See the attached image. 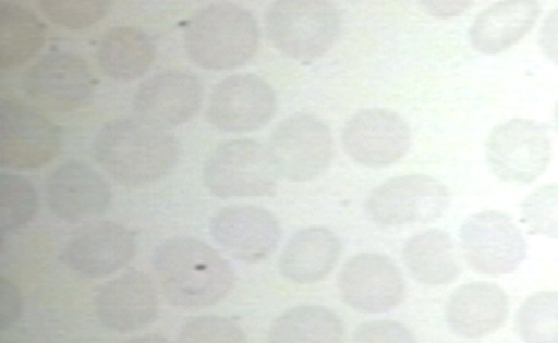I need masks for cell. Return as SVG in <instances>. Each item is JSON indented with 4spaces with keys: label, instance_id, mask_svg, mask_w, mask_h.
I'll return each mask as SVG.
<instances>
[{
    "label": "cell",
    "instance_id": "obj_30",
    "mask_svg": "<svg viewBox=\"0 0 558 343\" xmlns=\"http://www.w3.org/2000/svg\"><path fill=\"white\" fill-rule=\"evenodd\" d=\"M521 213L532 235L558 238V183L531 193L521 203Z\"/></svg>",
    "mask_w": 558,
    "mask_h": 343
},
{
    "label": "cell",
    "instance_id": "obj_35",
    "mask_svg": "<svg viewBox=\"0 0 558 343\" xmlns=\"http://www.w3.org/2000/svg\"><path fill=\"white\" fill-rule=\"evenodd\" d=\"M124 343H172L168 340L166 336L161 335H144V336H137L132 338V340H129Z\"/></svg>",
    "mask_w": 558,
    "mask_h": 343
},
{
    "label": "cell",
    "instance_id": "obj_15",
    "mask_svg": "<svg viewBox=\"0 0 558 343\" xmlns=\"http://www.w3.org/2000/svg\"><path fill=\"white\" fill-rule=\"evenodd\" d=\"M214 241L236 260L256 265L270 257L281 242L282 229L272 212L251 204L221 208L209 223Z\"/></svg>",
    "mask_w": 558,
    "mask_h": 343
},
{
    "label": "cell",
    "instance_id": "obj_29",
    "mask_svg": "<svg viewBox=\"0 0 558 343\" xmlns=\"http://www.w3.org/2000/svg\"><path fill=\"white\" fill-rule=\"evenodd\" d=\"M38 7L44 16L57 26L83 29L101 22L112 3L109 0H41Z\"/></svg>",
    "mask_w": 558,
    "mask_h": 343
},
{
    "label": "cell",
    "instance_id": "obj_22",
    "mask_svg": "<svg viewBox=\"0 0 558 343\" xmlns=\"http://www.w3.org/2000/svg\"><path fill=\"white\" fill-rule=\"evenodd\" d=\"M541 7L535 0H505L482 12L470 28L473 49L498 54L520 42L535 27Z\"/></svg>",
    "mask_w": 558,
    "mask_h": 343
},
{
    "label": "cell",
    "instance_id": "obj_11",
    "mask_svg": "<svg viewBox=\"0 0 558 343\" xmlns=\"http://www.w3.org/2000/svg\"><path fill=\"white\" fill-rule=\"evenodd\" d=\"M277 111L276 93L256 74H235L221 79L209 94L206 118L218 131H258L272 121Z\"/></svg>",
    "mask_w": 558,
    "mask_h": 343
},
{
    "label": "cell",
    "instance_id": "obj_9",
    "mask_svg": "<svg viewBox=\"0 0 558 343\" xmlns=\"http://www.w3.org/2000/svg\"><path fill=\"white\" fill-rule=\"evenodd\" d=\"M486 161L498 181L530 185L551 161V138L543 124L512 119L498 124L488 136Z\"/></svg>",
    "mask_w": 558,
    "mask_h": 343
},
{
    "label": "cell",
    "instance_id": "obj_7",
    "mask_svg": "<svg viewBox=\"0 0 558 343\" xmlns=\"http://www.w3.org/2000/svg\"><path fill=\"white\" fill-rule=\"evenodd\" d=\"M62 148V131L37 108L0 101V166L32 171L48 166Z\"/></svg>",
    "mask_w": 558,
    "mask_h": 343
},
{
    "label": "cell",
    "instance_id": "obj_6",
    "mask_svg": "<svg viewBox=\"0 0 558 343\" xmlns=\"http://www.w3.org/2000/svg\"><path fill=\"white\" fill-rule=\"evenodd\" d=\"M450 206V192L437 179L405 175L388 179L366 198L368 220L380 228H400L440 220Z\"/></svg>",
    "mask_w": 558,
    "mask_h": 343
},
{
    "label": "cell",
    "instance_id": "obj_12",
    "mask_svg": "<svg viewBox=\"0 0 558 343\" xmlns=\"http://www.w3.org/2000/svg\"><path fill=\"white\" fill-rule=\"evenodd\" d=\"M338 290L342 301L353 310L380 315L401 305L405 281L390 257L361 253L343 265Z\"/></svg>",
    "mask_w": 558,
    "mask_h": 343
},
{
    "label": "cell",
    "instance_id": "obj_18",
    "mask_svg": "<svg viewBox=\"0 0 558 343\" xmlns=\"http://www.w3.org/2000/svg\"><path fill=\"white\" fill-rule=\"evenodd\" d=\"M24 88L39 106L70 112L92 97L94 79L82 58L69 52H52L29 69Z\"/></svg>",
    "mask_w": 558,
    "mask_h": 343
},
{
    "label": "cell",
    "instance_id": "obj_1",
    "mask_svg": "<svg viewBox=\"0 0 558 343\" xmlns=\"http://www.w3.org/2000/svg\"><path fill=\"white\" fill-rule=\"evenodd\" d=\"M93 154L119 185L142 187L173 171L181 158V143L173 134L137 119H114L99 128Z\"/></svg>",
    "mask_w": 558,
    "mask_h": 343
},
{
    "label": "cell",
    "instance_id": "obj_16",
    "mask_svg": "<svg viewBox=\"0 0 558 343\" xmlns=\"http://www.w3.org/2000/svg\"><path fill=\"white\" fill-rule=\"evenodd\" d=\"M45 197L53 216L78 223L102 216L112 200L109 183L96 169L80 161L62 163L49 173Z\"/></svg>",
    "mask_w": 558,
    "mask_h": 343
},
{
    "label": "cell",
    "instance_id": "obj_31",
    "mask_svg": "<svg viewBox=\"0 0 558 343\" xmlns=\"http://www.w3.org/2000/svg\"><path fill=\"white\" fill-rule=\"evenodd\" d=\"M177 343H248L235 321L222 316H197L184 322Z\"/></svg>",
    "mask_w": 558,
    "mask_h": 343
},
{
    "label": "cell",
    "instance_id": "obj_17",
    "mask_svg": "<svg viewBox=\"0 0 558 343\" xmlns=\"http://www.w3.org/2000/svg\"><path fill=\"white\" fill-rule=\"evenodd\" d=\"M137 238L117 222H97L83 228L68 242L62 260L70 270L88 278L112 275L133 260Z\"/></svg>",
    "mask_w": 558,
    "mask_h": 343
},
{
    "label": "cell",
    "instance_id": "obj_21",
    "mask_svg": "<svg viewBox=\"0 0 558 343\" xmlns=\"http://www.w3.org/2000/svg\"><path fill=\"white\" fill-rule=\"evenodd\" d=\"M341 255L342 243L331 229H302L289 238L283 248L278 262L279 272L296 285H313L330 275Z\"/></svg>",
    "mask_w": 558,
    "mask_h": 343
},
{
    "label": "cell",
    "instance_id": "obj_10",
    "mask_svg": "<svg viewBox=\"0 0 558 343\" xmlns=\"http://www.w3.org/2000/svg\"><path fill=\"white\" fill-rule=\"evenodd\" d=\"M460 238L468 266L482 275H507L526 258L525 237L507 213H473L462 223Z\"/></svg>",
    "mask_w": 558,
    "mask_h": 343
},
{
    "label": "cell",
    "instance_id": "obj_32",
    "mask_svg": "<svg viewBox=\"0 0 558 343\" xmlns=\"http://www.w3.org/2000/svg\"><path fill=\"white\" fill-rule=\"evenodd\" d=\"M352 343H416L412 332L391 320L367 321L356 328Z\"/></svg>",
    "mask_w": 558,
    "mask_h": 343
},
{
    "label": "cell",
    "instance_id": "obj_34",
    "mask_svg": "<svg viewBox=\"0 0 558 343\" xmlns=\"http://www.w3.org/2000/svg\"><path fill=\"white\" fill-rule=\"evenodd\" d=\"M539 45L546 58L558 64V8L545 19L539 34Z\"/></svg>",
    "mask_w": 558,
    "mask_h": 343
},
{
    "label": "cell",
    "instance_id": "obj_4",
    "mask_svg": "<svg viewBox=\"0 0 558 343\" xmlns=\"http://www.w3.org/2000/svg\"><path fill=\"white\" fill-rule=\"evenodd\" d=\"M341 13L327 0H278L266 13L272 47L299 62L324 57L341 33Z\"/></svg>",
    "mask_w": 558,
    "mask_h": 343
},
{
    "label": "cell",
    "instance_id": "obj_3",
    "mask_svg": "<svg viewBox=\"0 0 558 343\" xmlns=\"http://www.w3.org/2000/svg\"><path fill=\"white\" fill-rule=\"evenodd\" d=\"M260 47V28L247 9L235 3H213L198 10L184 32L189 59L204 71H233Z\"/></svg>",
    "mask_w": 558,
    "mask_h": 343
},
{
    "label": "cell",
    "instance_id": "obj_14",
    "mask_svg": "<svg viewBox=\"0 0 558 343\" xmlns=\"http://www.w3.org/2000/svg\"><path fill=\"white\" fill-rule=\"evenodd\" d=\"M203 103V86L194 74L167 71L140 84L134 94L133 112L137 121L168 131L191 122Z\"/></svg>",
    "mask_w": 558,
    "mask_h": 343
},
{
    "label": "cell",
    "instance_id": "obj_20",
    "mask_svg": "<svg viewBox=\"0 0 558 343\" xmlns=\"http://www.w3.org/2000/svg\"><path fill=\"white\" fill-rule=\"evenodd\" d=\"M508 297L490 282H471L457 287L448 297L445 317L453 335L477 340L505 326Z\"/></svg>",
    "mask_w": 558,
    "mask_h": 343
},
{
    "label": "cell",
    "instance_id": "obj_28",
    "mask_svg": "<svg viewBox=\"0 0 558 343\" xmlns=\"http://www.w3.org/2000/svg\"><path fill=\"white\" fill-rule=\"evenodd\" d=\"M525 343H558V292H539L522 303L515 317Z\"/></svg>",
    "mask_w": 558,
    "mask_h": 343
},
{
    "label": "cell",
    "instance_id": "obj_19",
    "mask_svg": "<svg viewBox=\"0 0 558 343\" xmlns=\"http://www.w3.org/2000/svg\"><path fill=\"white\" fill-rule=\"evenodd\" d=\"M98 320L114 332H136L158 315L156 286L146 273L128 271L99 287L94 301Z\"/></svg>",
    "mask_w": 558,
    "mask_h": 343
},
{
    "label": "cell",
    "instance_id": "obj_8",
    "mask_svg": "<svg viewBox=\"0 0 558 343\" xmlns=\"http://www.w3.org/2000/svg\"><path fill=\"white\" fill-rule=\"evenodd\" d=\"M267 148L279 176L296 183L320 176L336 154L330 127L308 113L291 114L279 122Z\"/></svg>",
    "mask_w": 558,
    "mask_h": 343
},
{
    "label": "cell",
    "instance_id": "obj_24",
    "mask_svg": "<svg viewBox=\"0 0 558 343\" xmlns=\"http://www.w3.org/2000/svg\"><path fill=\"white\" fill-rule=\"evenodd\" d=\"M156 54V45L143 29L117 27L99 42L97 61L109 78L131 83L149 71Z\"/></svg>",
    "mask_w": 558,
    "mask_h": 343
},
{
    "label": "cell",
    "instance_id": "obj_2",
    "mask_svg": "<svg viewBox=\"0 0 558 343\" xmlns=\"http://www.w3.org/2000/svg\"><path fill=\"white\" fill-rule=\"evenodd\" d=\"M153 267L174 307L206 308L226 299L235 272L216 248L194 237H171L156 248Z\"/></svg>",
    "mask_w": 558,
    "mask_h": 343
},
{
    "label": "cell",
    "instance_id": "obj_26",
    "mask_svg": "<svg viewBox=\"0 0 558 343\" xmlns=\"http://www.w3.org/2000/svg\"><path fill=\"white\" fill-rule=\"evenodd\" d=\"M341 318L323 306H298L279 316L268 331V343H343Z\"/></svg>",
    "mask_w": 558,
    "mask_h": 343
},
{
    "label": "cell",
    "instance_id": "obj_36",
    "mask_svg": "<svg viewBox=\"0 0 558 343\" xmlns=\"http://www.w3.org/2000/svg\"><path fill=\"white\" fill-rule=\"evenodd\" d=\"M553 126H555L558 133V102L556 103L555 112H553Z\"/></svg>",
    "mask_w": 558,
    "mask_h": 343
},
{
    "label": "cell",
    "instance_id": "obj_23",
    "mask_svg": "<svg viewBox=\"0 0 558 343\" xmlns=\"http://www.w3.org/2000/svg\"><path fill=\"white\" fill-rule=\"evenodd\" d=\"M402 260L413 280L423 285H450L462 270L456 243L441 229H430L408 238Z\"/></svg>",
    "mask_w": 558,
    "mask_h": 343
},
{
    "label": "cell",
    "instance_id": "obj_25",
    "mask_svg": "<svg viewBox=\"0 0 558 343\" xmlns=\"http://www.w3.org/2000/svg\"><path fill=\"white\" fill-rule=\"evenodd\" d=\"M47 27L32 9L0 2V69L14 71L41 51Z\"/></svg>",
    "mask_w": 558,
    "mask_h": 343
},
{
    "label": "cell",
    "instance_id": "obj_33",
    "mask_svg": "<svg viewBox=\"0 0 558 343\" xmlns=\"http://www.w3.org/2000/svg\"><path fill=\"white\" fill-rule=\"evenodd\" d=\"M23 297L19 287L8 278H0V331H8L22 316Z\"/></svg>",
    "mask_w": 558,
    "mask_h": 343
},
{
    "label": "cell",
    "instance_id": "obj_13",
    "mask_svg": "<svg viewBox=\"0 0 558 343\" xmlns=\"http://www.w3.org/2000/svg\"><path fill=\"white\" fill-rule=\"evenodd\" d=\"M342 146L359 166L390 167L410 150V126L400 114L388 109H363L343 126Z\"/></svg>",
    "mask_w": 558,
    "mask_h": 343
},
{
    "label": "cell",
    "instance_id": "obj_5",
    "mask_svg": "<svg viewBox=\"0 0 558 343\" xmlns=\"http://www.w3.org/2000/svg\"><path fill=\"white\" fill-rule=\"evenodd\" d=\"M278 177L268 148L248 138L222 143L203 171L204 185L219 198L274 197Z\"/></svg>",
    "mask_w": 558,
    "mask_h": 343
},
{
    "label": "cell",
    "instance_id": "obj_27",
    "mask_svg": "<svg viewBox=\"0 0 558 343\" xmlns=\"http://www.w3.org/2000/svg\"><path fill=\"white\" fill-rule=\"evenodd\" d=\"M38 210V193L28 179L0 173V232L3 235L28 225Z\"/></svg>",
    "mask_w": 558,
    "mask_h": 343
}]
</instances>
